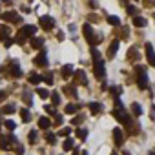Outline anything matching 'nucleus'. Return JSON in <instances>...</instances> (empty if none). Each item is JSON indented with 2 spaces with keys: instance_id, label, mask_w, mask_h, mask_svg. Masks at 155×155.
I'll use <instances>...</instances> for the list:
<instances>
[{
  "instance_id": "nucleus-1",
  "label": "nucleus",
  "mask_w": 155,
  "mask_h": 155,
  "mask_svg": "<svg viewBox=\"0 0 155 155\" xmlns=\"http://www.w3.org/2000/svg\"><path fill=\"white\" fill-rule=\"evenodd\" d=\"M91 57H93V69H95V77L97 79H104L106 77V69H104V60L101 57V53L93 48L91 49Z\"/></svg>"
},
{
  "instance_id": "nucleus-2",
  "label": "nucleus",
  "mask_w": 155,
  "mask_h": 155,
  "mask_svg": "<svg viewBox=\"0 0 155 155\" xmlns=\"http://www.w3.org/2000/svg\"><path fill=\"white\" fill-rule=\"evenodd\" d=\"M82 35L86 37V40H88L91 46L99 44V42H101V38H102V35H101V37H99V35H95V31H93L91 24H84V26H82Z\"/></svg>"
},
{
  "instance_id": "nucleus-3",
  "label": "nucleus",
  "mask_w": 155,
  "mask_h": 155,
  "mask_svg": "<svg viewBox=\"0 0 155 155\" xmlns=\"http://www.w3.org/2000/svg\"><path fill=\"white\" fill-rule=\"evenodd\" d=\"M137 84L140 90H148V73L144 66H137Z\"/></svg>"
},
{
  "instance_id": "nucleus-4",
  "label": "nucleus",
  "mask_w": 155,
  "mask_h": 155,
  "mask_svg": "<svg viewBox=\"0 0 155 155\" xmlns=\"http://www.w3.org/2000/svg\"><path fill=\"white\" fill-rule=\"evenodd\" d=\"M38 24H40V28H42V29L51 31V29L55 28V18H53V17H49V15H42V17L38 18Z\"/></svg>"
},
{
  "instance_id": "nucleus-5",
  "label": "nucleus",
  "mask_w": 155,
  "mask_h": 155,
  "mask_svg": "<svg viewBox=\"0 0 155 155\" xmlns=\"http://www.w3.org/2000/svg\"><path fill=\"white\" fill-rule=\"evenodd\" d=\"M13 142H15L13 133H9V135H0V148H2V150H9L13 146Z\"/></svg>"
},
{
  "instance_id": "nucleus-6",
  "label": "nucleus",
  "mask_w": 155,
  "mask_h": 155,
  "mask_svg": "<svg viewBox=\"0 0 155 155\" xmlns=\"http://www.w3.org/2000/svg\"><path fill=\"white\" fill-rule=\"evenodd\" d=\"M113 117L119 120V122H122V124H130V119H128V113L122 110V108H115L113 110Z\"/></svg>"
},
{
  "instance_id": "nucleus-7",
  "label": "nucleus",
  "mask_w": 155,
  "mask_h": 155,
  "mask_svg": "<svg viewBox=\"0 0 155 155\" xmlns=\"http://www.w3.org/2000/svg\"><path fill=\"white\" fill-rule=\"evenodd\" d=\"M0 17H2V20H6V22H20L22 20V17L17 11H6V13H2Z\"/></svg>"
},
{
  "instance_id": "nucleus-8",
  "label": "nucleus",
  "mask_w": 155,
  "mask_h": 155,
  "mask_svg": "<svg viewBox=\"0 0 155 155\" xmlns=\"http://www.w3.org/2000/svg\"><path fill=\"white\" fill-rule=\"evenodd\" d=\"M35 33H37V28L35 26H31V24H28V26H24L22 29H20V37L26 40V37H35Z\"/></svg>"
},
{
  "instance_id": "nucleus-9",
  "label": "nucleus",
  "mask_w": 155,
  "mask_h": 155,
  "mask_svg": "<svg viewBox=\"0 0 155 155\" xmlns=\"http://www.w3.org/2000/svg\"><path fill=\"white\" fill-rule=\"evenodd\" d=\"M144 49H146V58H148L150 66H155V51H153V46L151 44H146Z\"/></svg>"
},
{
  "instance_id": "nucleus-10",
  "label": "nucleus",
  "mask_w": 155,
  "mask_h": 155,
  "mask_svg": "<svg viewBox=\"0 0 155 155\" xmlns=\"http://www.w3.org/2000/svg\"><path fill=\"white\" fill-rule=\"evenodd\" d=\"M113 140H115L117 146H122V142H124V133H122L120 128H115V130H113Z\"/></svg>"
},
{
  "instance_id": "nucleus-11",
  "label": "nucleus",
  "mask_w": 155,
  "mask_h": 155,
  "mask_svg": "<svg viewBox=\"0 0 155 155\" xmlns=\"http://www.w3.org/2000/svg\"><path fill=\"white\" fill-rule=\"evenodd\" d=\"M73 77H75V81L79 82V84H88V79H86V73L84 71H75Z\"/></svg>"
},
{
  "instance_id": "nucleus-12",
  "label": "nucleus",
  "mask_w": 155,
  "mask_h": 155,
  "mask_svg": "<svg viewBox=\"0 0 155 155\" xmlns=\"http://www.w3.org/2000/svg\"><path fill=\"white\" fill-rule=\"evenodd\" d=\"M88 108H90V111H91L93 115H97V113H101V111L104 110L101 102H88Z\"/></svg>"
},
{
  "instance_id": "nucleus-13",
  "label": "nucleus",
  "mask_w": 155,
  "mask_h": 155,
  "mask_svg": "<svg viewBox=\"0 0 155 155\" xmlns=\"http://www.w3.org/2000/svg\"><path fill=\"white\" fill-rule=\"evenodd\" d=\"M60 75L64 77V79H69V77L73 75V66H71V64H66V66H62V69H60Z\"/></svg>"
},
{
  "instance_id": "nucleus-14",
  "label": "nucleus",
  "mask_w": 155,
  "mask_h": 155,
  "mask_svg": "<svg viewBox=\"0 0 155 155\" xmlns=\"http://www.w3.org/2000/svg\"><path fill=\"white\" fill-rule=\"evenodd\" d=\"M35 64H37V66H48V57H46V53H44V51L37 55V58H35Z\"/></svg>"
},
{
  "instance_id": "nucleus-15",
  "label": "nucleus",
  "mask_w": 155,
  "mask_h": 155,
  "mask_svg": "<svg viewBox=\"0 0 155 155\" xmlns=\"http://www.w3.org/2000/svg\"><path fill=\"white\" fill-rule=\"evenodd\" d=\"M9 35H11V29H9L8 26H0V40L9 38Z\"/></svg>"
},
{
  "instance_id": "nucleus-16",
  "label": "nucleus",
  "mask_w": 155,
  "mask_h": 155,
  "mask_svg": "<svg viewBox=\"0 0 155 155\" xmlns=\"http://www.w3.org/2000/svg\"><path fill=\"white\" fill-rule=\"evenodd\" d=\"M133 26H135V28H144V26H146V18H144V17H139V15L133 17Z\"/></svg>"
},
{
  "instance_id": "nucleus-17",
  "label": "nucleus",
  "mask_w": 155,
  "mask_h": 155,
  "mask_svg": "<svg viewBox=\"0 0 155 155\" xmlns=\"http://www.w3.org/2000/svg\"><path fill=\"white\" fill-rule=\"evenodd\" d=\"M117 51H119V40H113V42H111V46H110V49H108V57L111 58Z\"/></svg>"
},
{
  "instance_id": "nucleus-18",
  "label": "nucleus",
  "mask_w": 155,
  "mask_h": 155,
  "mask_svg": "<svg viewBox=\"0 0 155 155\" xmlns=\"http://www.w3.org/2000/svg\"><path fill=\"white\" fill-rule=\"evenodd\" d=\"M62 148H64L66 151H71V150L75 148V142H73V139H69V137H66V140H64V144H62Z\"/></svg>"
},
{
  "instance_id": "nucleus-19",
  "label": "nucleus",
  "mask_w": 155,
  "mask_h": 155,
  "mask_svg": "<svg viewBox=\"0 0 155 155\" xmlns=\"http://www.w3.org/2000/svg\"><path fill=\"white\" fill-rule=\"evenodd\" d=\"M28 81H29V84H38V82L42 81V75H38V73H31Z\"/></svg>"
},
{
  "instance_id": "nucleus-20",
  "label": "nucleus",
  "mask_w": 155,
  "mask_h": 155,
  "mask_svg": "<svg viewBox=\"0 0 155 155\" xmlns=\"http://www.w3.org/2000/svg\"><path fill=\"white\" fill-rule=\"evenodd\" d=\"M17 111V108H15V104H6L4 108H2V113L4 115H9V113H15Z\"/></svg>"
},
{
  "instance_id": "nucleus-21",
  "label": "nucleus",
  "mask_w": 155,
  "mask_h": 155,
  "mask_svg": "<svg viewBox=\"0 0 155 155\" xmlns=\"http://www.w3.org/2000/svg\"><path fill=\"white\" fill-rule=\"evenodd\" d=\"M38 126H40V128H44V130H48V128L51 126V122H49V119H48V117H40V119H38Z\"/></svg>"
},
{
  "instance_id": "nucleus-22",
  "label": "nucleus",
  "mask_w": 155,
  "mask_h": 155,
  "mask_svg": "<svg viewBox=\"0 0 155 155\" xmlns=\"http://www.w3.org/2000/svg\"><path fill=\"white\" fill-rule=\"evenodd\" d=\"M11 75H15L17 79H18V77H22V71H20V68L17 66V62H15V64H11Z\"/></svg>"
},
{
  "instance_id": "nucleus-23",
  "label": "nucleus",
  "mask_w": 155,
  "mask_h": 155,
  "mask_svg": "<svg viewBox=\"0 0 155 155\" xmlns=\"http://www.w3.org/2000/svg\"><path fill=\"white\" fill-rule=\"evenodd\" d=\"M31 46H33L35 49H42V46H44V40H42V38H33V40H31Z\"/></svg>"
},
{
  "instance_id": "nucleus-24",
  "label": "nucleus",
  "mask_w": 155,
  "mask_h": 155,
  "mask_svg": "<svg viewBox=\"0 0 155 155\" xmlns=\"http://www.w3.org/2000/svg\"><path fill=\"white\" fill-rule=\"evenodd\" d=\"M64 91H66V95H69V97H77V90H75L73 86H64Z\"/></svg>"
},
{
  "instance_id": "nucleus-25",
  "label": "nucleus",
  "mask_w": 155,
  "mask_h": 155,
  "mask_svg": "<svg viewBox=\"0 0 155 155\" xmlns=\"http://www.w3.org/2000/svg\"><path fill=\"white\" fill-rule=\"evenodd\" d=\"M131 111H133V115H135V117H139V115L142 113V108H140L137 102H133V104H131Z\"/></svg>"
},
{
  "instance_id": "nucleus-26",
  "label": "nucleus",
  "mask_w": 155,
  "mask_h": 155,
  "mask_svg": "<svg viewBox=\"0 0 155 155\" xmlns=\"http://www.w3.org/2000/svg\"><path fill=\"white\" fill-rule=\"evenodd\" d=\"M20 115H22V120H24V122H29V120H31V113H29L26 108L20 110Z\"/></svg>"
},
{
  "instance_id": "nucleus-27",
  "label": "nucleus",
  "mask_w": 155,
  "mask_h": 155,
  "mask_svg": "<svg viewBox=\"0 0 155 155\" xmlns=\"http://www.w3.org/2000/svg\"><path fill=\"white\" fill-rule=\"evenodd\" d=\"M128 58H130V60H137V58H139V53H137L135 48H131V49L128 51Z\"/></svg>"
},
{
  "instance_id": "nucleus-28",
  "label": "nucleus",
  "mask_w": 155,
  "mask_h": 155,
  "mask_svg": "<svg viewBox=\"0 0 155 155\" xmlns=\"http://www.w3.org/2000/svg\"><path fill=\"white\" fill-rule=\"evenodd\" d=\"M77 137H79V139H82V140H84V139L88 137V131H86L84 128H79V130H77Z\"/></svg>"
},
{
  "instance_id": "nucleus-29",
  "label": "nucleus",
  "mask_w": 155,
  "mask_h": 155,
  "mask_svg": "<svg viewBox=\"0 0 155 155\" xmlns=\"http://www.w3.org/2000/svg\"><path fill=\"white\" fill-rule=\"evenodd\" d=\"M42 81H44L46 84H49V86H51V84H53V75H51V73H46V75L42 77Z\"/></svg>"
},
{
  "instance_id": "nucleus-30",
  "label": "nucleus",
  "mask_w": 155,
  "mask_h": 155,
  "mask_svg": "<svg viewBox=\"0 0 155 155\" xmlns=\"http://www.w3.org/2000/svg\"><path fill=\"white\" fill-rule=\"evenodd\" d=\"M108 22H110L111 26H119V24H120L119 17H113V15H110V17H108Z\"/></svg>"
},
{
  "instance_id": "nucleus-31",
  "label": "nucleus",
  "mask_w": 155,
  "mask_h": 155,
  "mask_svg": "<svg viewBox=\"0 0 155 155\" xmlns=\"http://www.w3.org/2000/svg\"><path fill=\"white\" fill-rule=\"evenodd\" d=\"M77 110H79V106H75V104H68L64 111H66V113H75Z\"/></svg>"
},
{
  "instance_id": "nucleus-32",
  "label": "nucleus",
  "mask_w": 155,
  "mask_h": 155,
  "mask_svg": "<svg viewBox=\"0 0 155 155\" xmlns=\"http://www.w3.org/2000/svg\"><path fill=\"white\" fill-rule=\"evenodd\" d=\"M37 93H38V97H42V99L49 97V91H48V90H44V88H38V90H37Z\"/></svg>"
},
{
  "instance_id": "nucleus-33",
  "label": "nucleus",
  "mask_w": 155,
  "mask_h": 155,
  "mask_svg": "<svg viewBox=\"0 0 155 155\" xmlns=\"http://www.w3.org/2000/svg\"><path fill=\"white\" fill-rule=\"evenodd\" d=\"M22 99H24V102H26L28 106H31V104H33V101H31V95H29L28 91H24V95H22Z\"/></svg>"
},
{
  "instance_id": "nucleus-34",
  "label": "nucleus",
  "mask_w": 155,
  "mask_h": 155,
  "mask_svg": "<svg viewBox=\"0 0 155 155\" xmlns=\"http://www.w3.org/2000/svg\"><path fill=\"white\" fill-rule=\"evenodd\" d=\"M51 101H53V104H55V106H57V104H60V95H58L57 91H53V93H51Z\"/></svg>"
},
{
  "instance_id": "nucleus-35",
  "label": "nucleus",
  "mask_w": 155,
  "mask_h": 155,
  "mask_svg": "<svg viewBox=\"0 0 155 155\" xmlns=\"http://www.w3.org/2000/svg\"><path fill=\"white\" fill-rule=\"evenodd\" d=\"M46 140H48L49 144H55V140H57V137H55V135H53L51 131H48V133H46Z\"/></svg>"
},
{
  "instance_id": "nucleus-36",
  "label": "nucleus",
  "mask_w": 155,
  "mask_h": 155,
  "mask_svg": "<svg viewBox=\"0 0 155 155\" xmlns=\"http://www.w3.org/2000/svg\"><path fill=\"white\" fill-rule=\"evenodd\" d=\"M53 117H55V126H62V122H64V119H62V115H58V113H55Z\"/></svg>"
},
{
  "instance_id": "nucleus-37",
  "label": "nucleus",
  "mask_w": 155,
  "mask_h": 155,
  "mask_svg": "<svg viewBox=\"0 0 155 155\" xmlns=\"http://www.w3.org/2000/svg\"><path fill=\"white\" fill-rule=\"evenodd\" d=\"M69 133H71V128H62L58 131V135H62V137H69Z\"/></svg>"
},
{
  "instance_id": "nucleus-38",
  "label": "nucleus",
  "mask_w": 155,
  "mask_h": 155,
  "mask_svg": "<svg viewBox=\"0 0 155 155\" xmlns=\"http://www.w3.org/2000/svg\"><path fill=\"white\" fill-rule=\"evenodd\" d=\"M4 124H6V128H8V130H15V128H17V124H15L13 120H6Z\"/></svg>"
},
{
  "instance_id": "nucleus-39",
  "label": "nucleus",
  "mask_w": 155,
  "mask_h": 155,
  "mask_svg": "<svg viewBox=\"0 0 155 155\" xmlns=\"http://www.w3.org/2000/svg\"><path fill=\"white\" fill-rule=\"evenodd\" d=\"M82 119H84V117H82V115H79V117H75V119H73V120H71V124H75V126H79V124H81V122H82Z\"/></svg>"
},
{
  "instance_id": "nucleus-40",
  "label": "nucleus",
  "mask_w": 155,
  "mask_h": 155,
  "mask_svg": "<svg viewBox=\"0 0 155 155\" xmlns=\"http://www.w3.org/2000/svg\"><path fill=\"white\" fill-rule=\"evenodd\" d=\"M128 13H131L133 17H137V9H135L133 6H128Z\"/></svg>"
},
{
  "instance_id": "nucleus-41",
  "label": "nucleus",
  "mask_w": 155,
  "mask_h": 155,
  "mask_svg": "<svg viewBox=\"0 0 155 155\" xmlns=\"http://www.w3.org/2000/svg\"><path fill=\"white\" fill-rule=\"evenodd\" d=\"M37 140V131H31L29 133V142H35Z\"/></svg>"
},
{
  "instance_id": "nucleus-42",
  "label": "nucleus",
  "mask_w": 155,
  "mask_h": 155,
  "mask_svg": "<svg viewBox=\"0 0 155 155\" xmlns=\"http://www.w3.org/2000/svg\"><path fill=\"white\" fill-rule=\"evenodd\" d=\"M4 42H6V44H4V46H6V48H9V46H11V44H13V42H15V38H13V40H11V38H6V40H4Z\"/></svg>"
},
{
  "instance_id": "nucleus-43",
  "label": "nucleus",
  "mask_w": 155,
  "mask_h": 155,
  "mask_svg": "<svg viewBox=\"0 0 155 155\" xmlns=\"http://www.w3.org/2000/svg\"><path fill=\"white\" fill-rule=\"evenodd\" d=\"M15 151H17L18 155H22V153H24V148H22V146H17V148H15Z\"/></svg>"
},
{
  "instance_id": "nucleus-44",
  "label": "nucleus",
  "mask_w": 155,
  "mask_h": 155,
  "mask_svg": "<svg viewBox=\"0 0 155 155\" xmlns=\"http://www.w3.org/2000/svg\"><path fill=\"white\" fill-rule=\"evenodd\" d=\"M46 111H48V113H51V115H55V110H53L51 106H46Z\"/></svg>"
},
{
  "instance_id": "nucleus-45",
  "label": "nucleus",
  "mask_w": 155,
  "mask_h": 155,
  "mask_svg": "<svg viewBox=\"0 0 155 155\" xmlns=\"http://www.w3.org/2000/svg\"><path fill=\"white\" fill-rule=\"evenodd\" d=\"M6 99V91H0V102H2Z\"/></svg>"
},
{
  "instance_id": "nucleus-46",
  "label": "nucleus",
  "mask_w": 155,
  "mask_h": 155,
  "mask_svg": "<svg viewBox=\"0 0 155 155\" xmlns=\"http://www.w3.org/2000/svg\"><path fill=\"white\" fill-rule=\"evenodd\" d=\"M151 119L155 120V106H151Z\"/></svg>"
},
{
  "instance_id": "nucleus-47",
  "label": "nucleus",
  "mask_w": 155,
  "mask_h": 155,
  "mask_svg": "<svg viewBox=\"0 0 155 155\" xmlns=\"http://www.w3.org/2000/svg\"><path fill=\"white\" fill-rule=\"evenodd\" d=\"M124 155H131V153H130V151H124Z\"/></svg>"
},
{
  "instance_id": "nucleus-48",
  "label": "nucleus",
  "mask_w": 155,
  "mask_h": 155,
  "mask_svg": "<svg viewBox=\"0 0 155 155\" xmlns=\"http://www.w3.org/2000/svg\"><path fill=\"white\" fill-rule=\"evenodd\" d=\"M150 155H155V151H150Z\"/></svg>"
},
{
  "instance_id": "nucleus-49",
  "label": "nucleus",
  "mask_w": 155,
  "mask_h": 155,
  "mask_svg": "<svg viewBox=\"0 0 155 155\" xmlns=\"http://www.w3.org/2000/svg\"><path fill=\"white\" fill-rule=\"evenodd\" d=\"M82 155H88V153H86V151H82Z\"/></svg>"
},
{
  "instance_id": "nucleus-50",
  "label": "nucleus",
  "mask_w": 155,
  "mask_h": 155,
  "mask_svg": "<svg viewBox=\"0 0 155 155\" xmlns=\"http://www.w3.org/2000/svg\"><path fill=\"white\" fill-rule=\"evenodd\" d=\"M111 155H117V153H111Z\"/></svg>"
}]
</instances>
